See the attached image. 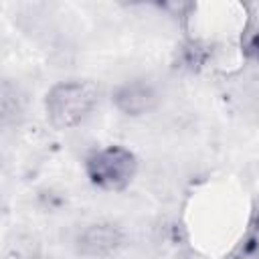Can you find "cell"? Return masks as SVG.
<instances>
[{"label": "cell", "mask_w": 259, "mask_h": 259, "mask_svg": "<svg viewBox=\"0 0 259 259\" xmlns=\"http://www.w3.org/2000/svg\"><path fill=\"white\" fill-rule=\"evenodd\" d=\"M257 259H259V257H257Z\"/></svg>", "instance_id": "52a82bcc"}, {"label": "cell", "mask_w": 259, "mask_h": 259, "mask_svg": "<svg viewBox=\"0 0 259 259\" xmlns=\"http://www.w3.org/2000/svg\"><path fill=\"white\" fill-rule=\"evenodd\" d=\"M121 245L123 233L111 223L89 225L77 239L79 253L91 259H111L119 253Z\"/></svg>", "instance_id": "277c9868"}, {"label": "cell", "mask_w": 259, "mask_h": 259, "mask_svg": "<svg viewBox=\"0 0 259 259\" xmlns=\"http://www.w3.org/2000/svg\"><path fill=\"white\" fill-rule=\"evenodd\" d=\"M138 172V158L123 146H105L91 152L85 160V174L93 186L107 192L123 190Z\"/></svg>", "instance_id": "7a4b0ae2"}, {"label": "cell", "mask_w": 259, "mask_h": 259, "mask_svg": "<svg viewBox=\"0 0 259 259\" xmlns=\"http://www.w3.org/2000/svg\"><path fill=\"white\" fill-rule=\"evenodd\" d=\"M241 253L249 259L259 257V214H255L253 221L249 223V229L241 241Z\"/></svg>", "instance_id": "5b68a950"}, {"label": "cell", "mask_w": 259, "mask_h": 259, "mask_svg": "<svg viewBox=\"0 0 259 259\" xmlns=\"http://www.w3.org/2000/svg\"><path fill=\"white\" fill-rule=\"evenodd\" d=\"M99 101V89L91 81H61L53 85L45 97L47 119L57 130H69L81 125L95 109Z\"/></svg>", "instance_id": "6da1fadb"}, {"label": "cell", "mask_w": 259, "mask_h": 259, "mask_svg": "<svg viewBox=\"0 0 259 259\" xmlns=\"http://www.w3.org/2000/svg\"><path fill=\"white\" fill-rule=\"evenodd\" d=\"M111 101L117 111L130 117H140L150 113L158 105V91L150 81L144 79H132L121 85L111 95Z\"/></svg>", "instance_id": "3957f363"}, {"label": "cell", "mask_w": 259, "mask_h": 259, "mask_svg": "<svg viewBox=\"0 0 259 259\" xmlns=\"http://www.w3.org/2000/svg\"><path fill=\"white\" fill-rule=\"evenodd\" d=\"M245 51H247V55H249L253 61L259 63V28L249 36V40H247V45H245Z\"/></svg>", "instance_id": "8992f818"}]
</instances>
